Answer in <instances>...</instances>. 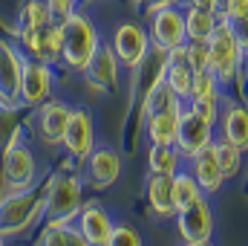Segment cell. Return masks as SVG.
<instances>
[{
  "label": "cell",
  "mask_w": 248,
  "mask_h": 246,
  "mask_svg": "<svg viewBox=\"0 0 248 246\" xmlns=\"http://www.w3.org/2000/svg\"><path fill=\"white\" fill-rule=\"evenodd\" d=\"M81 75H84L93 87H98V90H113V87L119 84V61H116L113 50L107 47V41H101V44L95 47L93 58L87 61V67H84Z\"/></svg>",
  "instance_id": "ac0fdd59"
},
{
  "label": "cell",
  "mask_w": 248,
  "mask_h": 246,
  "mask_svg": "<svg viewBox=\"0 0 248 246\" xmlns=\"http://www.w3.org/2000/svg\"><path fill=\"white\" fill-rule=\"evenodd\" d=\"M44 220V188L0 194V238L12 241L26 235Z\"/></svg>",
  "instance_id": "7a4b0ae2"
},
{
  "label": "cell",
  "mask_w": 248,
  "mask_h": 246,
  "mask_svg": "<svg viewBox=\"0 0 248 246\" xmlns=\"http://www.w3.org/2000/svg\"><path fill=\"white\" fill-rule=\"evenodd\" d=\"M113 223H116L113 214H110L107 206L98 203V200L81 203V209H78V214H75V220H72V226L78 229V235H81L90 246H104L107 244V238H110V232H113Z\"/></svg>",
  "instance_id": "2e32d148"
},
{
  "label": "cell",
  "mask_w": 248,
  "mask_h": 246,
  "mask_svg": "<svg viewBox=\"0 0 248 246\" xmlns=\"http://www.w3.org/2000/svg\"><path fill=\"white\" fill-rule=\"evenodd\" d=\"M217 127H219V139H228L234 142L237 148H248V113L243 105H225L219 107V119H217Z\"/></svg>",
  "instance_id": "ffe728a7"
},
{
  "label": "cell",
  "mask_w": 248,
  "mask_h": 246,
  "mask_svg": "<svg viewBox=\"0 0 248 246\" xmlns=\"http://www.w3.org/2000/svg\"><path fill=\"white\" fill-rule=\"evenodd\" d=\"M66 226L69 223H44L38 246H66Z\"/></svg>",
  "instance_id": "d6a6232c"
},
{
  "label": "cell",
  "mask_w": 248,
  "mask_h": 246,
  "mask_svg": "<svg viewBox=\"0 0 248 246\" xmlns=\"http://www.w3.org/2000/svg\"><path fill=\"white\" fill-rule=\"evenodd\" d=\"M243 67H246V32L219 18V23L208 38V70L217 75L222 87H231L237 75H243Z\"/></svg>",
  "instance_id": "6da1fadb"
},
{
  "label": "cell",
  "mask_w": 248,
  "mask_h": 246,
  "mask_svg": "<svg viewBox=\"0 0 248 246\" xmlns=\"http://www.w3.org/2000/svg\"><path fill=\"white\" fill-rule=\"evenodd\" d=\"M144 3H147V0H133V6H136V9H144Z\"/></svg>",
  "instance_id": "74e56055"
},
{
  "label": "cell",
  "mask_w": 248,
  "mask_h": 246,
  "mask_svg": "<svg viewBox=\"0 0 248 246\" xmlns=\"http://www.w3.org/2000/svg\"><path fill=\"white\" fill-rule=\"evenodd\" d=\"M190 246H214V241H202V244H190Z\"/></svg>",
  "instance_id": "f35d334b"
},
{
  "label": "cell",
  "mask_w": 248,
  "mask_h": 246,
  "mask_svg": "<svg viewBox=\"0 0 248 246\" xmlns=\"http://www.w3.org/2000/svg\"><path fill=\"white\" fill-rule=\"evenodd\" d=\"M182 99L168 87L165 78H159L147 93H141V113L153 116V113H168V110H182Z\"/></svg>",
  "instance_id": "7402d4cb"
},
{
  "label": "cell",
  "mask_w": 248,
  "mask_h": 246,
  "mask_svg": "<svg viewBox=\"0 0 248 246\" xmlns=\"http://www.w3.org/2000/svg\"><path fill=\"white\" fill-rule=\"evenodd\" d=\"M49 12H46V3L44 0H26L17 12V29L15 32H23V29H38L44 23H49Z\"/></svg>",
  "instance_id": "83f0119b"
},
{
  "label": "cell",
  "mask_w": 248,
  "mask_h": 246,
  "mask_svg": "<svg viewBox=\"0 0 248 246\" xmlns=\"http://www.w3.org/2000/svg\"><path fill=\"white\" fill-rule=\"evenodd\" d=\"M182 20H185V38H190V41H208L214 26L219 23V15L211 12V9L182 6Z\"/></svg>",
  "instance_id": "603a6c76"
},
{
  "label": "cell",
  "mask_w": 248,
  "mask_h": 246,
  "mask_svg": "<svg viewBox=\"0 0 248 246\" xmlns=\"http://www.w3.org/2000/svg\"><path fill=\"white\" fill-rule=\"evenodd\" d=\"M214 124H208L205 119H199L187 105H182L179 110V122H176V139L173 148L182 154V159H190L193 154H199L205 145L214 142Z\"/></svg>",
  "instance_id": "9a60e30c"
},
{
  "label": "cell",
  "mask_w": 248,
  "mask_h": 246,
  "mask_svg": "<svg viewBox=\"0 0 248 246\" xmlns=\"http://www.w3.org/2000/svg\"><path fill=\"white\" fill-rule=\"evenodd\" d=\"M176 122H179V110L144 116V133H147L150 145H173V139H176Z\"/></svg>",
  "instance_id": "cb8c5ba5"
},
{
  "label": "cell",
  "mask_w": 248,
  "mask_h": 246,
  "mask_svg": "<svg viewBox=\"0 0 248 246\" xmlns=\"http://www.w3.org/2000/svg\"><path fill=\"white\" fill-rule=\"evenodd\" d=\"M168 3H179V0H147L144 3V12L147 9H156V6H168Z\"/></svg>",
  "instance_id": "8d00e7d4"
},
{
  "label": "cell",
  "mask_w": 248,
  "mask_h": 246,
  "mask_svg": "<svg viewBox=\"0 0 248 246\" xmlns=\"http://www.w3.org/2000/svg\"><path fill=\"white\" fill-rule=\"evenodd\" d=\"M84 203V183L78 174L58 171L44 185V220L46 223H72Z\"/></svg>",
  "instance_id": "5b68a950"
},
{
  "label": "cell",
  "mask_w": 248,
  "mask_h": 246,
  "mask_svg": "<svg viewBox=\"0 0 248 246\" xmlns=\"http://www.w3.org/2000/svg\"><path fill=\"white\" fill-rule=\"evenodd\" d=\"M107 47L113 50L116 61L122 70H139V64L144 61L147 50H150V38H147V29L136 20H119L110 32V41Z\"/></svg>",
  "instance_id": "ba28073f"
},
{
  "label": "cell",
  "mask_w": 248,
  "mask_h": 246,
  "mask_svg": "<svg viewBox=\"0 0 248 246\" xmlns=\"http://www.w3.org/2000/svg\"><path fill=\"white\" fill-rule=\"evenodd\" d=\"M182 154L173 148V145H150L147 151V168L150 174H165V177H173L179 168H182Z\"/></svg>",
  "instance_id": "d4e9b609"
},
{
  "label": "cell",
  "mask_w": 248,
  "mask_h": 246,
  "mask_svg": "<svg viewBox=\"0 0 248 246\" xmlns=\"http://www.w3.org/2000/svg\"><path fill=\"white\" fill-rule=\"evenodd\" d=\"M44 3H46V12H49V18L61 23V20H66V18H69V15L78 9V3H81V0H44Z\"/></svg>",
  "instance_id": "836d02e7"
},
{
  "label": "cell",
  "mask_w": 248,
  "mask_h": 246,
  "mask_svg": "<svg viewBox=\"0 0 248 246\" xmlns=\"http://www.w3.org/2000/svg\"><path fill=\"white\" fill-rule=\"evenodd\" d=\"M162 78L168 81V87H170V90H173L182 102H187V96H190V84H193V70H190V64L185 61L182 47H176V50L165 53Z\"/></svg>",
  "instance_id": "d6986e66"
},
{
  "label": "cell",
  "mask_w": 248,
  "mask_h": 246,
  "mask_svg": "<svg viewBox=\"0 0 248 246\" xmlns=\"http://www.w3.org/2000/svg\"><path fill=\"white\" fill-rule=\"evenodd\" d=\"M187 162H190V168H187L190 177L199 183V188H202L205 197H214V194L222 191L225 177H222V171H219V162H217V154H214V142L205 145L199 154H193Z\"/></svg>",
  "instance_id": "e0dca14e"
},
{
  "label": "cell",
  "mask_w": 248,
  "mask_h": 246,
  "mask_svg": "<svg viewBox=\"0 0 248 246\" xmlns=\"http://www.w3.org/2000/svg\"><path fill=\"white\" fill-rule=\"evenodd\" d=\"M185 6H196V9H211V12H217V0H185Z\"/></svg>",
  "instance_id": "d590c367"
},
{
  "label": "cell",
  "mask_w": 248,
  "mask_h": 246,
  "mask_svg": "<svg viewBox=\"0 0 248 246\" xmlns=\"http://www.w3.org/2000/svg\"><path fill=\"white\" fill-rule=\"evenodd\" d=\"M0 246H6V241H3V238H0Z\"/></svg>",
  "instance_id": "ab89813d"
},
{
  "label": "cell",
  "mask_w": 248,
  "mask_h": 246,
  "mask_svg": "<svg viewBox=\"0 0 248 246\" xmlns=\"http://www.w3.org/2000/svg\"><path fill=\"white\" fill-rule=\"evenodd\" d=\"M182 53H185V61L190 64V70H208V41H190L185 38L182 44Z\"/></svg>",
  "instance_id": "1f68e13d"
},
{
  "label": "cell",
  "mask_w": 248,
  "mask_h": 246,
  "mask_svg": "<svg viewBox=\"0 0 248 246\" xmlns=\"http://www.w3.org/2000/svg\"><path fill=\"white\" fill-rule=\"evenodd\" d=\"M0 110H3V99H0Z\"/></svg>",
  "instance_id": "60d3db41"
},
{
  "label": "cell",
  "mask_w": 248,
  "mask_h": 246,
  "mask_svg": "<svg viewBox=\"0 0 248 246\" xmlns=\"http://www.w3.org/2000/svg\"><path fill=\"white\" fill-rule=\"evenodd\" d=\"M147 38L150 47L159 53H170L176 47L185 44V20H182V6L179 3H168V6H156L147 9Z\"/></svg>",
  "instance_id": "8992f818"
},
{
  "label": "cell",
  "mask_w": 248,
  "mask_h": 246,
  "mask_svg": "<svg viewBox=\"0 0 248 246\" xmlns=\"http://www.w3.org/2000/svg\"><path fill=\"white\" fill-rule=\"evenodd\" d=\"M196 96H222V84L217 81V75L211 70H196L193 72V84H190L187 99H196Z\"/></svg>",
  "instance_id": "f546056e"
},
{
  "label": "cell",
  "mask_w": 248,
  "mask_h": 246,
  "mask_svg": "<svg viewBox=\"0 0 248 246\" xmlns=\"http://www.w3.org/2000/svg\"><path fill=\"white\" fill-rule=\"evenodd\" d=\"M69 110H72V105H66L63 99H52V96L46 102H41L38 107H32V130L38 133V139L44 145H49V148L61 145Z\"/></svg>",
  "instance_id": "7c38bea8"
},
{
  "label": "cell",
  "mask_w": 248,
  "mask_h": 246,
  "mask_svg": "<svg viewBox=\"0 0 248 246\" xmlns=\"http://www.w3.org/2000/svg\"><path fill=\"white\" fill-rule=\"evenodd\" d=\"M144 197L150 206V214L156 220H173V200H170V177L165 174H147L144 180Z\"/></svg>",
  "instance_id": "44dd1931"
},
{
  "label": "cell",
  "mask_w": 248,
  "mask_h": 246,
  "mask_svg": "<svg viewBox=\"0 0 248 246\" xmlns=\"http://www.w3.org/2000/svg\"><path fill=\"white\" fill-rule=\"evenodd\" d=\"M199 197H202L199 183L190 177L187 168H179V171L170 177V200H173V211H179V209L190 206V203L199 200Z\"/></svg>",
  "instance_id": "484cf974"
},
{
  "label": "cell",
  "mask_w": 248,
  "mask_h": 246,
  "mask_svg": "<svg viewBox=\"0 0 248 246\" xmlns=\"http://www.w3.org/2000/svg\"><path fill=\"white\" fill-rule=\"evenodd\" d=\"M61 29H63V41H61V61L66 70L72 72H84L87 61L93 58L95 47L101 44V32L98 26L84 15V12H72L66 20H61Z\"/></svg>",
  "instance_id": "277c9868"
},
{
  "label": "cell",
  "mask_w": 248,
  "mask_h": 246,
  "mask_svg": "<svg viewBox=\"0 0 248 246\" xmlns=\"http://www.w3.org/2000/svg\"><path fill=\"white\" fill-rule=\"evenodd\" d=\"M185 105L193 110V113H196V116H199V119H205L208 124H214V127H217L219 107H222L219 96H196V99H187Z\"/></svg>",
  "instance_id": "f1b7e54d"
},
{
  "label": "cell",
  "mask_w": 248,
  "mask_h": 246,
  "mask_svg": "<svg viewBox=\"0 0 248 246\" xmlns=\"http://www.w3.org/2000/svg\"><path fill=\"white\" fill-rule=\"evenodd\" d=\"M17 35V47L26 58H35V61L44 64H55L61 61V41H63V29L58 20H49L38 29H23V32H15Z\"/></svg>",
  "instance_id": "9c48e42d"
},
{
  "label": "cell",
  "mask_w": 248,
  "mask_h": 246,
  "mask_svg": "<svg viewBox=\"0 0 248 246\" xmlns=\"http://www.w3.org/2000/svg\"><path fill=\"white\" fill-rule=\"evenodd\" d=\"M104 246H144L141 241V235H139V229H133L130 223H113V232H110V238H107V244Z\"/></svg>",
  "instance_id": "4dcf8cb0"
},
{
  "label": "cell",
  "mask_w": 248,
  "mask_h": 246,
  "mask_svg": "<svg viewBox=\"0 0 248 246\" xmlns=\"http://www.w3.org/2000/svg\"><path fill=\"white\" fill-rule=\"evenodd\" d=\"M173 220H176V232H179L182 246L211 241L214 238V206H211V197L202 194L190 206L179 209L173 214Z\"/></svg>",
  "instance_id": "30bf717a"
},
{
  "label": "cell",
  "mask_w": 248,
  "mask_h": 246,
  "mask_svg": "<svg viewBox=\"0 0 248 246\" xmlns=\"http://www.w3.org/2000/svg\"><path fill=\"white\" fill-rule=\"evenodd\" d=\"M61 145L69 154V159H75V162H81L95 148V122H93V113L87 107H72L69 110Z\"/></svg>",
  "instance_id": "5bb4252c"
},
{
  "label": "cell",
  "mask_w": 248,
  "mask_h": 246,
  "mask_svg": "<svg viewBox=\"0 0 248 246\" xmlns=\"http://www.w3.org/2000/svg\"><path fill=\"white\" fill-rule=\"evenodd\" d=\"M26 55L9 38H0V99L3 110H20V72Z\"/></svg>",
  "instance_id": "8fae6325"
},
{
  "label": "cell",
  "mask_w": 248,
  "mask_h": 246,
  "mask_svg": "<svg viewBox=\"0 0 248 246\" xmlns=\"http://www.w3.org/2000/svg\"><path fill=\"white\" fill-rule=\"evenodd\" d=\"M66 246H90L84 238H81V235H78V229H75L72 223L66 226Z\"/></svg>",
  "instance_id": "e575fe53"
},
{
  "label": "cell",
  "mask_w": 248,
  "mask_h": 246,
  "mask_svg": "<svg viewBox=\"0 0 248 246\" xmlns=\"http://www.w3.org/2000/svg\"><path fill=\"white\" fill-rule=\"evenodd\" d=\"M214 154H217V162H219V171L225 180H234L240 171H243V148H237L234 142L228 139H219L214 136Z\"/></svg>",
  "instance_id": "4316f807"
},
{
  "label": "cell",
  "mask_w": 248,
  "mask_h": 246,
  "mask_svg": "<svg viewBox=\"0 0 248 246\" xmlns=\"http://www.w3.org/2000/svg\"><path fill=\"white\" fill-rule=\"evenodd\" d=\"M55 90V70L52 64L26 58L23 72H20V107H38L41 102H46Z\"/></svg>",
  "instance_id": "4fadbf2b"
},
{
  "label": "cell",
  "mask_w": 248,
  "mask_h": 246,
  "mask_svg": "<svg viewBox=\"0 0 248 246\" xmlns=\"http://www.w3.org/2000/svg\"><path fill=\"white\" fill-rule=\"evenodd\" d=\"M35 185H38V157L32 145L23 139V127H17L0 157V194L26 191Z\"/></svg>",
  "instance_id": "3957f363"
},
{
  "label": "cell",
  "mask_w": 248,
  "mask_h": 246,
  "mask_svg": "<svg viewBox=\"0 0 248 246\" xmlns=\"http://www.w3.org/2000/svg\"><path fill=\"white\" fill-rule=\"evenodd\" d=\"M124 171L122 154L110 145H95L84 159H81V183L84 188H93V191H107L119 183Z\"/></svg>",
  "instance_id": "52a82bcc"
}]
</instances>
